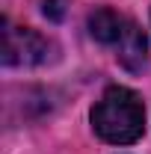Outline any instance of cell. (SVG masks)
<instances>
[{"label": "cell", "mask_w": 151, "mask_h": 154, "mask_svg": "<svg viewBox=\"0 0 151 154\" xmlns=\"http://www.w3.org/2000/svg\"><path fill=\"white\" fill-rule=\"evenodd\" d=\"M92 128L104 142L131 145L145 134L142 98L128 86H110L92 107Z\"/></svg>", "instance_id": "6da1fadb"}, {"label": "cell", "mask_w": 151, "mask_h": 154, "mask_svg": "<svg viewBox=\"0 0 151 154\" xmlns=\"http://www.w3.org/2000/svg\"><path fill=\"white\" fill-rule=\"evenodd\" d=\"M125 27H128V18L119 15L116 9H107V6L95 9L92 15H89V33H92V38L101 42V45H119Z\"/></svg>", "instance_id": "3957f363"}, {"label": "cell", "mask_w": 151, "mask_h": 154, "mask_svg": "<svg viewBox=\"0 0 151 154\" xmlns=\"http://www.w3.org/2000/svg\"><path fill=\"white\" fill-rule=\"evenodd\" d=\"M62 3H65V0H45V15H48V18H54V21H59L62 15H65Z\"/></svg>", "instance_id": "5b68a950"}, {"label": "cell", "mask_w": 151, "mask_h": 154, "mask_svg": "<svg viewBox=\"0 0 151 154\" xmlns=\"http://www.w3.org/2000/svg\"><path fill=\"white\" fill-rule=\"evenodd\" d=\"M116 57H119V62L128 68V71H139L142 65H145V36H142V30L133 24V21H128V27H125V33H122V38H119V45H116Z\"/></svg>", "instance_id": "277c9868"}, {"label": "cell", "mask_w": 151, "mask_h": 154, "mask_svg": "<svg viewBox=\"0 0 151 154\" xmlns=\"http://www.w3.org/2000/svg\"><path fill=\"white\" fill-rule=\"evenodd\" d=\"M54 45L30 27L3 24V65H42L51 59Z\"/></svg>", "instance_id": "7a4b0ae2"}]
</instances>
